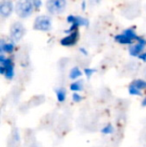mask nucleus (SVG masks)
Listing matches in <instances>:
<instances>
[{
	"label": "nucleus",
	"mask_w": 146,
	"mask_h": 147,
	"mask_svg": "<svg viewBox=\"0 0 146 147\" xmlns=\"http://www.w3.org/2000/svg\"><path fill=\"white\" fill-rule=\"evenodd\" d=\"M35 10L33 0H17L15 4V13L20 18H28Z\"/></svg>",
	"instance_id": "1"
},
{
	"label": "nucleus",
	"mask_w": 146,
	"mask_h": 147,
	"mask_svg": "<svg viewBox=\"0 0 146 147\" xmlns=\"http://www.w3.org/2000/svg\"><path fill=\"white\" fill-rule=\"evenodd\" d=\"M0 73L11 80L14 77V64L10 58L5 57V54H0Z\"/></svg>",
	"instance_id": "2"
},
{
	"label": "nucleus",
	"mask_w": 146,
	"mask_h": 147,
	"mask_svg": "<svg viewBox=\"0 0 146 147\" xmlns=\"http://www.w3.org/2000/svg\"><path fill=\"white\" fill-rule=\"evenodd\" d=\"M45 6L49 14L59 15L66 9L67 1L66 0H47Z\"/></svg>",
	"instance_id": "3"
},
{
	"label": "nucleus",
	"mask_w": 146,
	"mask_h": 147,
	"mask_svg": "<svg viewBox=\"0 0 146 147\" xmlns=\"http://www.w3.org/2000/svg\"><path fill=\"white\" fill-rule=\"evenodd\" d=\"M138 37L139 36L136 34L134 29H132V28H127V29H125L121 34L116 35V36H115V40H116V42L120 43V44L132 45L133 42L136 41Z\"/></svg>",
	"instance_id": "4"
},
{
	"label": "nucleus",
	"mask_w": 146,
	"mask_h": 147,
	"mask_svg": "<svg viewBox=\"0 0 146 147\" xmlns=\"http://www.w3.org/2000/svg\"><path fill=\"white\" fill-rule=\"evenodd\" d=\"M52 27V20L48 15H38L34 20L33 28L37 31L47 32Z\"/></svg>",
	"instance_id": "5"
},
{
	"label": "nucleus",
	"mask_w": 146,
	"mask_h": 147,
	"mask_svg": "<svg viewBox=\"0 0 146 147\" xmlns=\"http://www.w3.org/2000/svg\"><path fill=\"white\" fill-rule=\"evenodd\" d=\"M67 22L70 24V27L66 30L67 34L74 32V31H77L79 26H87L89 24V21L86 18L82 17V16H75V15H69L67 17Z\"/></svg>",
	"instance_id": "6"
},
{
	"label": "nucleus",
	"mask_w": 146,
	"mask_h": 147,
	"mask_svg": "<svg viewBox=\"0 0 146 147\" xmlns=\"http://www.w3.org/2000/svg\"><path fill=\"white\" fill-rule=\"evenodd\" d=\"M25 34V27L20 21H14L10 26V38L13 42H19Z\"/></svg>",
	"instance_id": "7"
},
{
	"label": "nucleus",
	"mask_w": 146,
	"mask_h": 147,
	"mask_svg": "<svg viewBox=\"0 0 146 147\" xmlns=\"http://www.w3.org/2000/svg\"><path fill=\"white\" fill-rule=\"evenodd\" d=\"M146 46V39L143 37H138L136 40V43H133L129 46V53L131 56L138 57L142 52H144V48Z\"/></svg>",
	"instance_id": "8"
},
{
	"label": "nucleus",
	"mask_w": 146,
	"mask_h": 147,
	"mask_svg": "<svg viewBox=\"0 0 146 147\" xmlns=\"http://www.w3.org/2000/svg\"><path fill=\"white\" fill-rule=\"evenodd\" d=\"M15 10V5L12 0H1L0 1V16L2 18H8Z\"/></svg>",
	"instance_id": "9"
},
{
	"label": "nucleus",
	"mask_w": 146,
	"mask_h": 147,
	"mask_svg": "<svg viewBox=\"0 0 146 147\" xmlns=\"http://www.w3.org/2000/svg\"><path fill=\"white\" fill-rule=\"evenodd\" d=\"M78 39H79V32H78V30H77V31H74V32L69 33L66 36L63 37L60 40V43L62 46L70 47L77 43Z\"/></svg>",
	"instance_id": "10"
},
{
	"label": "nucleus",
	"mask_w": 146,
	"mask_h": 147,
	"mask_svg": "<svg viewBox=\"0 0 146 147\" xmlns=\"http://www.w3.org/2000/svg\"><path fill=\"white\" fill-rule=\"evenodd\" d=\"M15 49V44L14 42H6L4 39L0 40V54H4V53H12Z\"/></svg>",
	"instance_id": "11"
},
{
	"label": "nucleus",
	"mask_w": 146,
	"mask_h": 147,
	"mask_svg": "<svg viewBox=\"0 0 146 147\" xmlns=\"http://www.w3.org/2000/svg\"><path fill=\"white\" fill-rule=\"evenodd\" d=\"M131 84H132L135 88L138 89L139 91H141V92H142V90H146V81L143 79H136Z\"/></svg>",
	"instance_id": "12"
},
{
	"label": "nucleus",
	"mask_w": 146,
	"mask_h": 147,
	"mask_svg": "<svg viewBox=\"0 0 146 147\" xmlns=\"http://www.w3.org/2000/svg\"><path fill=\"white\" fill-rule=\"evenodd\" d=\"M55 93H56L57 100H58L59 102H63V101H65V99H66V91H65V89L58 88V89L55 90Z\"/></svg>",
	"instance_id": "13"
},
{
	"label": "nucleus",
	"mask_w": 146,
	"mask_h": 147,
	"mask_svg": "<svg viewBox=\"0 0 146 147\" xmlns=\"http://www.w3.org/2000/svg\"><path fill=\"white\" fill-rule=\"evenodd\" d=\"M81 75H82V72L78 67H73L72 69L70 70V72H69V78L73 80L79 78Z\"/></svg>",
	"instance_id": "14"
},
{
	"label": "nucleus",
	"mask_w": 146,
	"mask_h": 147,
	"mask_svg": "<svg viewBox=\"0 0 146 147\" xmlns=\"http://www.w3.org/2000/svg\"><path fill=\"white\" fill-rule=\"evenodd\" d=\"M70 89L72 91H74L75 93L79 92V91H81L82 89H83V83H82L81 81H75V82H73V83L70 84Z\"/></svg>",
	"instance_id": "15"
},
{
	"label": "nucleus",
	"mask_w": 146,
	"mask_h": 147,
	"mask_svg": "<svg viewBox=\"0 0 146 147\" xmlns=\"http://www.w3.org/2000/svg\"><path fill=\"white\" fill-rule=\"evenodd\" d=\"M128 91H129V93H130L131 95H135V96H140V95L142 94V92H141V91H139L137 88H135L132 84H130V85H129Z\"/></svg>",
	"instance_id": "16"
},
{
	"label": "nucleus",
	"mask_w": 146,
	"mask_h": 147,
	"mask_svg": "<svg viewBox=\"0 0 146 147\" xmlns=\"http://www.w3.org/2000/svg\"><path fill=\"white\" fill-rule=\"evenodd\" d=\"M113 131H114V128L111 124H108V125L104 126L103 128L101 129V132L103 134H112Z\"/></svg>",
	"instance_id": "17"
},
{
	"label": "nucleus",
	"mask_w": 146,
	"mask_h": 147,
	"mask_svg": "<svg viewBox=\"0 0 146 147\" xmlns=\"http://www.w3.org/2000/svg\"><path fill=\"white\" fill-rule=\"evenodd\" d=\"M72 100L74 102H80V101L82 100V97L80 94H78V93H74L72 95Z\"/></svg>",
	"instance_id": "18"
},
{
	"label": "nucleus",
	"mask_w": 146,
	"mask_h": 147,
	"mask_svg": "<svg viewBox=\"0 0 146 147\" xmlns=\"http://www.w3.org/2000/svg\"><path fill=\"white\" fill-rule=\"evenodd\" d=\"M94 72H95V70L91 69V68H85V69H84V73L86 74V76H87V77H90V76H91Z\"/></svg>",
	"instance_id": "19"
},
{
	"label": "nucleus",
	"mask_w": 146,
	"mask_h": 147,
	"mask_svg": "<svg viewBox=\"0 0 146 147\" xmlns=\"http://www.w3.org/2000/svg\"><path fill=\"white\" fill-rule=\"evenodd\" d=\"M33 3H34L35 10H38L39 8L42 6V1H41V0H33Z\"/></svg>",
	"instance_id": "20"
},
{
	"label": "nucleus",
	"mask_w": 146,
	"mask_h": 147,
	"mask_svg": "<svg viewBox=\"0 0 146 147\" xmlns=\"http://www.w3.org/2000/svg\"><path fill=\"white\" fill-rule=\"evenodd\" d=\"M138 58L140 60H142L143 62H146V51H144V52H142L140 55L138 56Z\"/></svg>",
	"instance_id": "21"
},
{
	"label": "nucleus",
	"mask_w": 146,
	"mask_h": 147,
	"mask_svg": "<svg viewBox=\"0 0 146 147\" xmlns=\"http://www.w3.org/2000/svg\"><path fill=\"white\" fill-rule=\"evenodd\" d=\"M79 51H80V52L83 53V55H87V54H88V52H87V51H86L84 48H80V49H79Z\"/></svg>",
	"instance_id": "22"
},
{
	"label": "nucleus",
	"mask_w": 146,
	"mask_h": 147,
	"mask_svg": "<svg viewBox=\"0 0 146 147\" xmlns=\"http://www.w3.org/2000/svg\"><path fill=\"white\" fill-rule=\"evenodd\" d=\"M142 106H146V97H144V99L142 100Z\"/></svg>",
	"instance_id": "23"
}]
</instances>
